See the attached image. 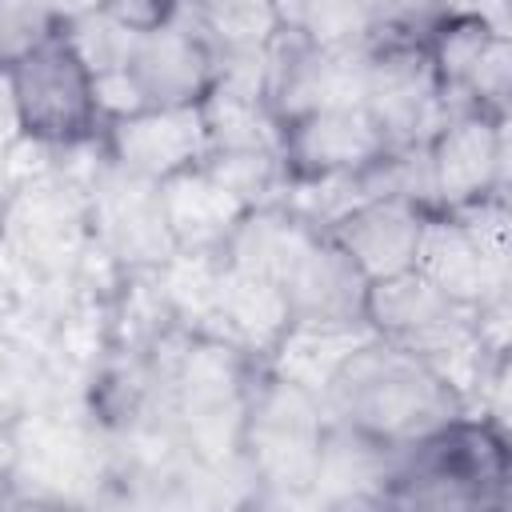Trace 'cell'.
Returning a JSON list of instances; mask_svg holds the SVG:
<instances>
[{
  "instance_id": "1",
  "label": "cell",
  "mask_w": 512,
  "mask_h": 512,
  "mask_svg": "<svg viewBox=\"0 0 512 512\" xmlns=\"http://www.w3.org/2000/svg\"><path fill=\"white\" fill-rule=\"evenodd\" d=\"M328 388L364 436H424L448 412V384L416 352L388 344H360Z\"/></svg>"
},
{
  "instance_id": "2",
  "label": "cell",
  "mask_w": 512,
  "mask_h": 512,
  "mask_svg": "<svg viewBox=\"0 0 512 512\" xmlns=\"http://www.w3.org/2000/svg\"><path fill=\"white\" fill-rule=\"evenodd\" d=\"M364 108L384 132L388 148L432 140L448 124L444 116L448 92L440 84L432 52L412 40L372 48L368 80H364Z\"/></svg>"
},
{
  "instance_id": "3",
  "label": "cell",
  "mask_w": 512,
  "mask_h": 512,
  "mask_svg": "<svg viewBox=\"0 0 512 512\" xmlns=\"http://www.w3.org/2000/svg\"><path fill=\"white\" fill-rule=\"evenodd\" d=\"M12 84L28 136L76 140L96 120L92 76L68 48L64 32H48L20 60H12Z\"/></svg>"
},
{
  "instance_id": "4",
  "label": "cell",
  "mask_w": 512,
  "mask_h": 512,
  "mask_svg": "<svg viewBox=\"0 0 512 512\" xmlns=\"http://www.w3.org/2000/svg\"><path fill=\"white\" fill-rule=\"evenodd\" d=\"M124 72L132 76L144 108L200 104L216 80V60H212V44L200 32L196 8H192V24H184L180 12L168 4V12L156 24L140 28Z\"/></svg>"
},
{
  "instance_id": "5",
  "label": "cell",
  "mask_w": 512,
  "mask_h": 512,
  "mask_svg": "<svg viewBox=\"0 0 512 512\" xmlns=\"http://www.w3.org/2000/svg\"><path fill=\"white\" fill-rule=\"evenodd\" d=\"M472 304L444 296L416 268L372 280L364 316L404 344V352H468L472 348Z\"/></svg>"
},
{
  "instance_id": "6",
  "label": "cell",
  "mask_w": 512,
  "mask_h": 512,
  "mask_svg": "<svg viewBox=\"0 0 512 512\" xmlns=\"http://www.w3.org/2000/svg\"><path fill=\"white\" fill-rule=\"evenodd\" d=\"M428 160H432V184H436V204L460 208L484 196L504 200L508 184V128L504 116H492L484 108L452 116L432 140H428Z\"/></svg>"
},
{
  "instance_id": "7",
  "label": "cell",
  "mask_w": 512,
  "mask_h": 512,
  "mask_svg": "<svg viewBox=\"0 0 512 512\" xmlns=\"http://www.w3.org/2000/svg\"><path fill=\"white\" fill-rule=\"evenodd\" d=\"M112 156L124 172L140 180H168L184 168L208 160V128L200 104L144 108L136 116L112 120Z\"/></svg>"
},
{
  "instance_id": "8",
  "label": "cell",
  "mask_w": 512,
  "mask_h": 512,
  "mask_svg": "<svg viewBox=\"0 0 512 512\" xmlns=\"http://www.w3.org/2000/svg\"><path fill=\"white\" fill-rule=\"evenodd\" d=\"M420 224H424V208L400 196H372L352 204L340 220L332 240L352 256V264L372 280L408 272L416 260V244H420Z\"/></svg>"
},
{
  "instance_id": "9",
  "label": "cell",
  "mask_w": 512,
  "mask_h": 512,
  "mask_svg": "<svg viewBox=\"0 0 512 512\" xmlns=\"http://www.w3.org/2000/svg\"><path fill=\"white\" fill-rule=\"evenodd\" d=\"M320 420L308 400V388L280 380L252 416V444L260 468L276 484H308L320 464Z\"/></svg>"
},
{
  "instance_id": "10",
  "label": "cell",
  "mask_w": 512,
  "mask_h": 512,
  "mask_svg": "<svg viewBox=\"0 0 512 512\" xmlns=\"http://www.w3.org/2000/svg\"><path fill=\"white\" fill-rule=\"evenodd\" d=\"M384 148L388 140L364 104L316 108L284 124V156L316 176L356 172L368 160H376Z\"/></svg>"
},
{
  "instance_id": "11",
  "label": "cell",
  "mask_w": 512,
  "mask_h": 512,
  "mask_svg": "<svg viewBox=\"0 0 512 512\" xmlns=\"http://www.w3.org/2000/svg\"><path fill=\"white\" fill-rule=\"evenodd\" d=\"M288 316L296 320H324L348 324L364 316L368 276L352 264V256L336 240H308L300 260L280 284Z\"/></svg>"
},
{
  "instance_id": "12",
  "label": "cell",
  "mask_w": 512,
  "mask_h": 512,
  "mask_svg": "<svg viewBox=\"0 0 512 512\" xmlns=\"http://www.w3.org/2000/svg\"><path fill=\"white\" fill-rule=\"evenodd\" d=\"M412 268L460 304L488 308V304L504 300V276L480 256V248L468 240V232L460 228L456 216H448V220L424 216Z\"/></svg>"
},
{
  "instance_id": "13",
  "label": "cell",
  "mask_w": 512,
  "mask_h": 512,
  "mask_svg": "<svg viewBox=\"0 0 512 512\" xmlns=\"http://www.w3.org/2000/svg\"><path fill=\"white\" fill-rule=\"evenodd\" d=\"M160 212L176 244L204 248V244L232 236V228L244 216V204L208 168L196 164V168H184L160 180Z\"/></svg>"
},
{
  "instance_id": "14",
  "label": "cell",
  "mask_w": 512,
  "mask_h": 512,
  "mask_svg": "<svg viewBox=\"0 0 512 512\" xmlns=\"http://www.w3.org/2000/svg\"><path fill=\"white\" fill-rule=\"evenodd\" d=\"M192 8L204 40L212 44V60L216 52L264 48L280 32L272 0H192Z\"/></svg>"
},
{
  "instance_id": "15",
  "label": "cell",
  "mask_w": 512,
  "mask_h": 512,
  "mask_svg": "<svg viewBox=\"0 0 512 512\" xmlns=\"http://www.w3.org/2000/svg\"><path fill=\"white\" fill-rule=\"evenodd\" d=\"M68 48L76 52V60L88 68V76H108V72H120L128 68L132 60V48H136V36L140 28L128 24L124 16H116L112 8H100V12H88V16H76L68 24H60Z\"/></svg>"
},
{
  "instance_id": "16",
  "label": "cell",
  "mask_w": 512,
  "mask_h": 512,
  "mask_svg": "<svg viewBox=\"0 0 512 512\" xmlns=\"http://www.w3.org/2000/svg\"><path fill=\"white\" fill-rule=\"evenodd\" d=\"M296 32L316 48L368 44L376 36L372 0H308Z\"/></svg>"
},
{
  "instance_id": "17",
  "label": "cell",
  "mask_w": 512,
  "mask_h": 512,
  "mask_svg": "<svg viewBox=\"0 0 512 512\" xmlns=\"http://www.w3.org/2000/svg\"><path fill=\"white\" fill-rule=\"evenodd\" d=\"M376 12V32L392 36H416V32H436L444 20L436 0H372Z\"/></svg>"
},
{
  "instance_id": "18",
  "label": "cell",
  "mask_w": 512,
  "mask_h": 512,
  "mask_svg": "<svg viewBox=\"0 0 512 512\" xmlns=\"http://www.w3.org/2000/svg\"><path fill=\"white\" fill-rule=\"evenodd\" d=\"M20 136H28V132H24L16 84H12V64H0V156H8Z\"/></svg>"
},
{
  "instance_id": "19",
  "label": "cell",
  "mask_w": 512,
  "mask_h": 512,
  "mask_svg": "<svg viewBox=\"0 0 512 512\" xmlns=\"http://www.w3.org/2000/svg\"><path fill=\"white\" fill-rule=\"evenodd\" d=\"M168 4H172V0H112L108 8H112L116 16H124L128 24H136V28H148V24H156V20L168 12Z\"/></svg>"
},
{
  "instance_id": "20",
  "label": "cell",
  "mask_w": 512,
  "mask_h": 512,
  "mask_svg": "<svg viewBox=\"0 0 512 512\" xmlns=\"http://www.w3.org/2000/svg\"><path fill=\"white\" fill-rule=\"evenodd\" d=\"M472 16H476L488 32L512 36V28H508V0H472Z\"/></svg>"
},
{
  "instance_id": "21",
  "label": "cell",
  "mask_w": 512,
  "mask_h": 512,
  "mask_svg": "<svg viewBox=\"0 0 512 512\" xmlns=\"http://www.w3.org/2000/svg\"><path fill=\"white\" fill-rule=\"evenodd\" d=\"M108 4L112 0H52V16H56V24H68V20L88 16V12H100Z\"/></svg>"
},
{
  "instance_id": "22",
  "label": "cell",
  "mask_w": 512,
  "mask_h": 512,
  "mask_svg": "<svg viewBox=\"0 0 512 512\" xmlns=\"http://www.w3.org/2000/svg\"><path fill=\"white\" fill-rule=\"evenodd\" d=\"M304 4H308V0H272V8H276V20H280V28L296 32V24H300V16H304Z\"/></svg>"
},
{
  "instance_id": "23",
  "label": "cell",
  "mask_w": 512,
  "mask_h": 512,
  "mask_svg": "<svg viewBox=\"0 0 512 512\" xmlns=\"http://www.w3.org/2000/svg\"><path fill=\"white\" fill-rule=\"evenodd\" d=\"M440 16L444 20H456V16H472V0H436Z\"/></svg>"
}]
</instances>
